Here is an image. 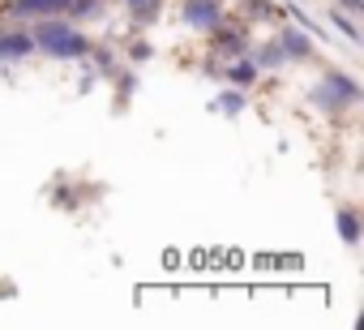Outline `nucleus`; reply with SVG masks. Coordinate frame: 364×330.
<instances>
[{
	"instance_id": "f257e3e1",
	"label": "nucleus",
	"mask_w": 364,
	"mask_h": 330,
	"mask_svg": "<svg viewBox=\"0 0 364 330\" xmlns=\"http://www.w3.org/2000/svg\"><path fill=\"white\" fill-rule=\"evenodd\" d=\"M360 82L355 78H347V73H330V78H321L317 86H313V103L321 107V112H343V107H351V103H360Z\"/></svg>"
},
{
	"instance_id": "f03ea898",
	"label": "nucleus",
	"mask_w": 364,
	"mask_h": 330,
	"mask_svg": "<svg viewBox=\"0 0 364 330\" xmlns=\"http://www.w3.org/2000/svg\"><path fill=\"white\" fill-rule=\"evenodd\" d=\"M219 22H223V5H219V0H185V26L215 31Z\"/></svg>"
},
{
	"instance_id": "7ed1b4c3",
	"label": "nucleus",
	"mask_w": 364,
	"mask_h": 330,
	"mask_svg": "<svg viewBox=\"0 0 364 330\" xmlns=\"http://www.w3.org/2000/svg\"><path fill=\"white\" fill-rule=\"evenodd\" d=\"M43 52H48V56H56V60H82V56H90V39H86V35H77V26H73L69 35L52 39Z\"/></svg>"
},
{
	"instance_id": "20e7f679",
	"label": "nucleus",
	"mask_w": 364,
	"mask_h": 330,
	"mask_svg": "<svg viewBox=\"0 0 364 330\" xmlns=\"http://www.w3.org/2000/svg\"><path fill=\"white\" fill-rule=\"evenodd\" d=\"M35 52V39L14 31V35H0V60H26Z\"/></svg>"
},
{
	"instance_id": "39448f33",
	"label": "nucleus",
	"mask_w": 364,
	"mask_h": 330,
	"mask_svg": "<svg viewBox=\"0 0 364 330\" xmlns=\"http://www.w3.org/2000/svg\"><path fill=\"white\" fill-rule=\"evenodd\" d=\"M279 48L287 52V60H309V56H313V43H309L304 31H296V26H287V31L279 35Z\"/></svg>"
},
{
	"instance_id": "423d86ee",
	"label": "nucleus",
	"mask_w": 364,
	"mask_h": 330,
	"mask_svg": "<svg viewBox=\"0 0 364 330\" xmlns=\"http://www.w3.org/2000/svg\"><path fill=\"white\" fill-rule=\"evenodd\" d=\"M73 5V0H14V14H43V18H52V14H65Z\"/></svg>"
},
{
	"instance_id": "0eeeda50",
	"label": "nucleus",
	"mask_w": 364,
	"mask_h": 330,
	"mask_svg": "<svg viewBox=\"0 0 364 330\" xmlns=\"http://www.w3.org/2000/svg\"><path fill=\"white\" fill-rule=\"evenodd\" d=\"M253 65H257V69H283V65H287V52H283V48H279V39H274V43L257 48Z\"/></svg>"
},
{
	"instance_id": "6e6552de",
	"label": "nucleus",
	"mask_w": 364,
	"mask_h": 330,
	"mask_svg": "<svg viewBox=\"0 0 364 330\" xmlns=\"http://www.w3.org/2000/svg\"><path fill=\"white\" fill-rule=\"evenodd\" d=\"M338 236H343V245H360V215L351 206L338 211Z\"/></svg>"
},
{
	"instance_id": "1a4fd4ad",
	"label": "nucleus",
	"mask_w": 364,
	"mask_h": 330,
	"mask_svg": "<svg viewBox=\"0 0 364 330\" xmlns=\"http://www.w3.org/2000/svg\"><path fill=\"white\" fill-rule=\"evenodd\" d=\"M215 112H223V116L245 112V95H240V90H223V95H219V103H215Z\"/></svg>"
},
{
	"instance_id": "9d476101",
	"label": "nucleus",
	"mask_w": 364,
	"mask_h": 330,
	"mask_svg": "<svg viewBox=\"0 0 364 330\" xmlns=\"http://www.w3.org/2000/svg\"><path fill=\"white\" fill-rule=\"evenodd\" d=\"M330 26H338V31H343V35H347L351 43H360V26H355V22H351L347 14H338V9H334V14H330Z\"/></svg>"
},
{
	"instance_id": "9b49d317",
	"label": "nucleus",
	"mask_w": 364,
	"mask_h": 330,
	"mask_svg": "<svg viewBox=\"0 0 364 330\" xmlns=\"http://www.w3.org/2000/svg\"><path fill=\"white\" fill-rule=\"evenodd\" d=\"M228 78H232L236 86H245V82H253V78H257V65H253V60H240V65H232V69H228Z\"/></svg>"
},
{
	"instance_id": "f8f14e48",
	"label": "nucleus",
	"mask_w": 364,
	"mask_h": 330,
	"mask_svg": "<svg viewBox=\"0 0 364 330\" xmlns=\"http://www.w3.org/2000/svg\"><path fill=\"white\" fill-rule=\"evenodd\" d=\"M338 5H347L351 14H360V9H364V0H338Z\"/></svg>"
},
{
	"instance_id": "ddd939ff",
	"label": "nucleus",
	"mask_w": 364,
	"mask_h": 330,
	"mask_svg": "<svg viewBox=\"0 0 364 330\" xmlns=\"http://www.w3.org/2000/svg\"><path fill=\"white\" fill-rule=\"evenodd\" d=\"M120 5H124V9H137V5H146V0H120Z\"/></svg>"
}]
</instances>
